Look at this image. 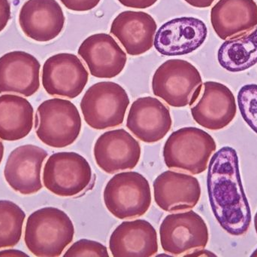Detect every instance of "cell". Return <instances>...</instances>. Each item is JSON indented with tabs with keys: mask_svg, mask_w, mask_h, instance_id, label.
<instances>
[{
	"mask_svg": "<svg viewBox=\"0 0 257 257\" xmlns=\"http://www.w3.org/2000/svg\"><path fill=\"white\" fill-rule=\"evenodd\" d=\"M207 186L210 205L220 226L235 236L245 234L251 223V211L241 183L235 149L224 146L213 155Z\"/></svg>",
	"mask_w": 257,
	"mask_h": 257,
	"instance_id": "obj_1",
	"label": "cell"
},
{
	"mask_svg": "<svg viewBox=\"0 0 257 257\" xmlns=\"http://www.w3.org/2000/svg\"><path fill=\"white\" fill-rule=\"evenodd\" d=\"M75 227L69 216L53 207L41 208L27 219L24 241L39 257H57L73 241Z\"/></svg>",
	"mask_w": 257,
	"mask_h": 257,
	"instance_id": "obj_2",
	"label": "cell"
},
{
	"mask_svg": "<svg viewBox=\"0 0 257 257\" xmlns=\"http://www.w3.org/2000/svg\"><path fill=\"white\" fill-rule=\"evenodd\" d=\"M216 149L215 140L206 131L186 127L169 136L163 147V159L169 168L199 175L208 168Z\"/></svg>",
	"mask_w": 257,
	"mask_h": 257,
	"instance_id": "obj_3",
	"label": "cell"
},
{
	"mask_svg": "<svg viewBox=\"0 0 257 257\" xmlns=\"http://www.w3.org/2000/svg\"><path fill=\"white\" fill-rule=\"evenodd\" d=\"M200 72L191 63L170 59L160 65L152 78L153 93L173 107H191L202 88Z\"/></svg>",
	"mask_w": 257,
	"mask_h": 257,
	"instance_id": "obj_4",
	"label": "cell"
},
{
	"mask_svg": "<svg viewBox=\"0 0 257 257\" xmlns=\"http://www.w3.org/2000/svg\"><path fill=\"white\" fill-rule=\"evenodd\" d=\"M82 127L76 106L68 100L53 98L39 105L35 128L39 140L53 148H64L75 143Z\"/></svg>",
	"mask_w": 257,
	"mask_h": 257,
	"instance_id": "obj_5",
	"label": "cell"
},
{
	"mask_svg": "<svg viewBox=\"0 0 257 257\" xmlns=\"http://www.w3.org/2000/svg\"><path fill=\"white\" fill-rule=\"evenodd\" d=\"M80 105L84 121L90 128L105 130L123 124L130 98L117 83L100 81L87 89Z\"/></svg>",
	"mask_w": 257,
	"mask_h": 257,
	"instance_id": "obj_6",
	"label": "cell"
},
{
	"mask_svg": "<svg viewBox=\"0 0 257 257\" xmlns=\"http://www.w3.org/2000/svg\"><path fill=\"white\" fill-rule=\"evenodd\" d=\"M103 199L108 211L120 220L142 217L151 205L148 180L138 172H122L107 184Z\"/></svg>",
	"mask_w": 257,
	"mask_h": 257,
	"instance_id": "obj_7",
	"label": "cell"
},
{
	"mask_svg": "<svg viewBox=\"0 0 257 257\" xmlns=\"http://www.w3.org/2000/svg\"><path fill=\"white\" fill-rule=\"evenodd\" d=\"M92 169L84 157L77 152L53 154L45 163L43 184L60 197H73L86 190L92 181Z\"/></svg>",
	"mask_w": 257,
	"mask_h": 257,
	"instance_id": "obj_8",
	"label": "cell"
},
{
	"mask_svg": "<svg viewBox=\"0 0 257 257\" xmlns=\"http://www.w3.org/2000/svg\"><path fill=\"white\" fill-rule=\"evenodd\" d=\"M160 243L166 253L174 256L205 248L208 229L200 215L193 211L169 214L160 228Z\"/></svg>",
	"mask_w": 257,
	"mask_h": 257,
	"instance_id": "obj_9",
	"label": "cell"
},
{
	"mask_svg": "<svg viewBox=\"0 0 257 257\" xmlns=\"http://www.w3.org/2000/svg\"><path fill=\"white\" fill-rule=\"evenodd\" d=\"M42 79L48 95L74 99L82 93L87 85L89 73L78 56L60 53L45 62Z\"/></svg>",
	"mask_w": 257,
	"mask_h": 257,
	"instance_id": "obj_10",
	"label": "cell"
},
{
	"mask_svg": "<svg viewBox=\"0 0 257 257\" xmlns=\"http://www.w3.org/2000/svg\"><path fill=\"white\" fill-rule=\"evenodd\" d=\"M190 110L196 123L206 129L219 131L235 119L237 105L227 86L210 81L202 84L200 95Z\"/></svg>",
	"mask_w": 257,
	"mask_h": 257,
	"instance_id": "obj_11",
	"label": "cell"
},
{
	"mask_svg": "<svg viewBox=\"0 0 257 257\" xmlns=\"http://www.w3.org/2000/svg\"><path fill=\"white\" fill-rule=\"evenodd\" d=\"M207 36L208 28L202 20L182 17L163 24L156 33L154 45L162 55H186L202 46Z\"/></svg>",
	"mask_w": 257,
	"mask_h": 257,
	"instance_id": "obj_12",
	"label": "cell"
},
{
	"mask_svg": "<svg viewBox=\"0 0 257 257\" xmlns=\"http://www.w3.org/2000/svg\"><path fill=\"white\" fill-rule=\"evenodd\" d=\"M141 153L139 142L124 129L104 133L96 140L93 149L96 164L110 175L134 168Z\"/></svg>",
	"mask_w": 257,
	"mask_h": 257,
	"instance_id": "obj_13",
	"label": "cell"
},
{
	"mask_svg": "<svg viewBox=\"0 0 257 257\" xmlns=\"http://www.w3.org/2000/svg\"><path fill=\"white\" fill-rule=\"evenodd\" d=\"M48 154L35 145L27 144L14 149L6 161L4 177L15 191L31 195L42 190L41 172Z\"/></svg>",
	"mask_w": 257,
	"mask_h": 257,
	"instance_id": "obj_14",
	"label": "cell"
},
{
	"mask_svg": "<svg viewBox=\"0 0 257 257\" xmlns=\"http://www.w3.org/2000/svg\"><path fill=\"white\" fill-rule=\"evenodd\" d=\"M172 125L169 109L157 98H138L130 107L126 127L141 141L154 143L164 138Z\"/></svg>",
	"mask_w": 257,
	"mask_h": 257,
	"instance_id": "obj_15",
	"label": "cell"
},
{
	"mask_svg": "<svg viewBox=\"0 0 257 257\" xmlns=\"http://www.w3.org/2000/svg\"><path fill=\"white\" fill-rule=\"evenodd\" d=\"M78 55L90 73L99 78H112L121 73L126 66V52L107 33H96L87 37L80 45Z\"/></svg>",
	"mask_w": 257,
	"mask_h": 257,
	"instance_id": "obj_16",
	"label": "cell"
},
{
	"mask_svg": "<svg viewBox=\"0 0 257 257\" xmlns=\"http://www.w3.org/2000/svg\"><path fill=\"white\" fill-rule=\"evenodd\" d=\"M63 9L56 0H27L19 14V24L27 37L39 42L57 38L64 28Z\"/></svg>",
	"mask_w": 257,
	"mask_h": 257,
	"instance_id": "obj_17",
	"label": "cell"
},
{
	"mask_svg": "<svg viewBox=\"0 0 257 257\" xmlns=\"http://www.w3.org/2000/svg\"><path fill=\"white\" fill-rule=\"evenodd\" d=\"M197 178L187 174L166 170L154 182V200L166 212L194 208L201 197Z\"/></svg>",
	"mask_w": 257,
	"mask_h": 257,
	"instance_id": "obj_18",
	"label": "cell"
},
{
	"mask_svg": "<svg viewBox=\"0 0 257 257\" xmlns=\"http://www.w3.org/2000/svg\"><path fill=\"white\" fill-rule=\"evenodd\" d=\"M41 64L25 51H15L0 57V94L30 97L40 87Z\"/></svg>",
	"mask_w": 257,
	"mask_h": 257,
	"instance_id": "obj_19",
	"label": "cell"
},
{
	"mask_svg": "<svg viewBox=\"0 0 257 257\" xmlns=\"http://www.w3.org/2000/svg\"><path fill=\"white\" fill-rule=\"evenodd\" d=\"M157 29V23L149 14L125 11L114 18L110 33L118 39L128 55L138 56L151 49Z\"/></svg>",
	"mask_w": 257,
	"mask_h": 257,
	"instance_id": "obj_20",
	"label": "cell"
},
{
	"mask_svg": "<svg viewBox=\"0 0 257 257\" xmlns=\"http://www.w3.org/2000/svg\"><path fill=\"white\" fill-rule=\"evenodd\" d=\"M109 248L114 257H150L158 252L155 228L145 220L124 221L111 234Z\"/></svg>",
	"mask_w": 257,
	"mask_h": 257,
	"instance_id": "obj_21",
	"label": "cell"
},
{
	"mask_svg": "<svg viewBox=\"0 0 257 257\" xmlns=\"http://www.w3.org/2000/svg\"><path fill=\"white\" fill-rule=\"evenodd\" d=\"M211 22L223 40L250 31L257 26L254 0H219L211 11Z\"/></svg>",
	"mask_w": 257,
	"mask_h": 257,
	"instance_id": "obj_22",
	"label": "cell"
},
{
	"mask_svg": "<svg viewBox=\"0 0 257 257\" xmlns=\"http://www.w3.org/2000/svg\"><path fill=\"white\" fill-rule=\"evenodd\" d=\"M33 106L15 95L0 96V139L16 141L27 137L33 127Z\"/></svg>",
	"mask_w": 257,
	"mask_h": 257,
	"instance_id": "obj_23",
	"label": "cell"
},
{
	"mask_svg": "<svg viewBox=\"0 0 257 257\" xmlns=\"http://www.w3.org/2000/svg\"><path fill=\"white\" fill-rule=\"evenodd\" d=\"M217 60L220 66L231 72L247 70L257 63V27L226 39L219 48Z\"/></svg>",
	"mask_w": 257,
	"mask_h": 257,
	"instance_id": "obj_24",
	"label": "cell"
},
{
	"mask_svg": "<svg viewBox=\"0 0 257 257\" xmlns=\"http://www.w3.org/2000/svg\"><path fill=\"white\" fill-rule=\"evenodd\" d=\"M25 218V213L17 204L0 200V248L19 243Z\"/></svg>",
	"mask_w": 257,
	"mask_h": 257,
	"instance_id": "obj_25",
	"label": "cell"
},
{
	"mask_svg": "<svg viewBox=\"0 0 257 257\" xmlns=\"http://www.w3.org/2000/svg\"><path fill=\"white\" fill-rule=\"evenodd\" d=\"M238 108L244 122L257 134V84H245L238 93Z\"/></svg>",
	"mask_w": 257,
	"mask_h": 257,
	"instance_id": "obj_26",
	"label": "cell"
},
{
	"mask_svg": "<svg viewBox=\"0 0 257 257\" xmlns=\"http://www.w3.org/2000/svg\"><path fill=\"white\" fill-rule=\"evenodd\" d=\"M65 257L101 256L108 257V249L98 241L81 239L74 243L63 255Z\"/></svg>",
	"mask_w": 257,
	"mask_h": 257,
	"instance_id": "obj_27",
	"label": "cell"
},
{
	"mask_svg": "<svg viewBox=\"0 0 257 257\" xmlns=\"http://www.w3.org/2000/svg\"><path fill=\"white\" fill-rule=\"evenodd\" d=\"M101 0H60L65 7L75 12H87L99 5Z\"/></svg>",
	"mask_w": 257,
	"mask_h": 257,
	"instance_id": "obj_28",
	"label": "cell"
},
{
	"mask_svg": "<svg viewBox=\"0 0 257 257\" xmlns=\"http://www.w3.org/2000/svg\"><path fill=\"white\" fill-rule=\"evenodd\" d=\"M10 18V2L9 0H0V32L6 28Z\"/></svg>",
	"mask_w": 257,
	"mask_h": 257,
	"instance_id": "obj_29",
	"label": "cell"
},
{
	"mask_svg": "<svg viewBox=\"0 0 257 257\" xmlns=\"http://www.w3.org/2000/svg\"><path fill=\"white\" fill-rule=\"evenodd\" d=\"M125 7L145 9L154 6L158 0H118Z\"/></svg>",
	"mask_w": 257,
	"mask_h": 257,
	"instance_id": "obj_30",
	"label": "cell"
},
{
	"mask_svg": "<svg viewBox=\"0 0 257 257\" xmlns=\"http://www.w3.org/2000/svg\"><path fill=\"white\" fill-rule=\"evenodd\" d=\"M190 6L199 9L210 7L215 0H184Z\"/></svg>",
	"mask_w": 257,
	"mask_h": 257,
	"instance_id": "obj_31",
	"label": "cell"
},
{
	"mask_svg": "<svg viewBox=\"0 0 257 257\" xmlns=\"http://www.w3.org/2000/svg\"><path fill=\"white\" fill-rule=\"evenodd\" d=\"M0 256H28L27 253L18 250H6L0 251Z\"/></svg>",
	"mask_w": 257,
	"mask_h": 257,
	"instance_id": "obj_32",
	"label": "cell"
},
{
	"mask_svg": "<svg viewBox=\"0 0 257 257\" xmlns=\"http://www.w3.org/2000/svg\"><path fill=\"white\" fill-rule=\"evenodd\" d=\"M185 256H216L214 253L206 250H196L191 253H187Z\"/></svg>",
	"mask_w": 257,
	"mask_h": 257,
	"instance_id": "obj_33",
	"label": "cell"
},
{
	"mask_svg": "<svg viewBox=\"0 0 257 257\" xmlns=\"http://www.w3.org/2000/svg\"><path fill=\"white\" fill-rule=\"evenodd\" d=\"M3 155H4V145H3V142L0 141V164L3 160Z\"/></svg>",
	"mask_w": 257,
	"mask_h": 257,
	"instance_id": "obj_34",
	"label": "cell"
},
{
	"mask_svg": "<svg viewBox=\"0 0 257 257\" xmlns=\"http://www.w3.org/2000/svg\"><path fill=\"white\" fill-rule=\"evenodd\" d=\"M254 226H255V229H256V232L257 234V211L256 213V215H255L254 217Z\"/></svg>",
	"mask_w": 257,
	"mask_h": 257,
	"instance_id": "obj_35",
	"label": "cell"
},
{
	"mask_svg": "<svg viewBox=\"0 0 257 257\" xmlns=\"http://www.w3.org/2000/svg\"><path fill=\"white\" fill-rule=\"evenodd\" d=\"M252 256H253V257H257V249H256V250H255V251L253 252V253H252L251 257Z\"/></svg>",
	"mask_w": 257,
	"mask_h": 257,
	"instance_id": "obj_36",
	"label": "cell"
}]
</instances>
